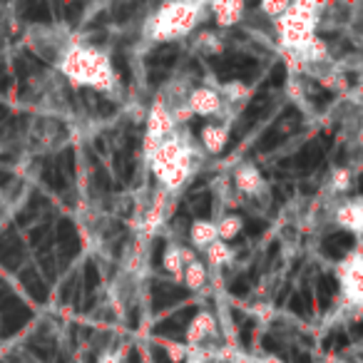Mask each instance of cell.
<instances>
[{
    "instance_id": "52a82bcc",
    "label": "cell",
    "mask_w": 363,
    "mask_h": 363,
    "mask_svg": "<svg viewBox=\"0 0 363 363\" xmlns=\"http://www.w3.org/2000/svg\"><path fill=\"white\" fill-rule=\"evenodd\" d=\"M174 117H172V105L164 97H155L147 112V125H145V140H142V152H152L160 142H164L172 132H177Z\"/></svg>"
},
{
    "instance_id": "ba28073f",
    "label": "cell",
    "mask_w": 363,
    "mask_h": 363,
    "mask_svg": "<svg viewBox=\"0 0 363 363\" xmlns=\"http://www.w3.org/2000/svg\"><path fill=\"white\" fill-rule=\"evenodd\" d=\"M232 184L237 189V194H242L247 199H262L269 194L267 177H264V172L254 162H242V164L234 167Z\"/></svg>"
},
{
    "instance_id": "ac0fdd59",
    "label": "cell",
    "mask_w": 363,
    "mask_h": 363,
    "mask_svg": "<svg viewBox=\"0 0 363 363\" xmlns=\"http://www.w3.org/2000/svg\"><path fill=\"white\" fill-rule=\"evenodd\" d=\"M214 222H217L219 239H222V242H227V244H232L234 239L244 232V219L239 217V214H224V217L214 219Z\"/></svg>"
},
{
    "instance_id": "8992f818",
    "label": "cell",
    "mask_w": 363,
    "mask_h": 363,
    "mask_svg": "<svg viewBox=\"0 0 363 363\" xmlns=\"http://www.w3.org/2000/svg\"><path fill=\"white\" fill-rule=\"evenodd\" d=\"M184 110L189 112V117H202L207 122H227V110L229 105L224 102L222 92L217 85H197L184 95L182 100Z\"/></svg>"
},
{
    "instance_id": "5bb4252c",
    "label": "cell",
    "mask_w": 363,
    "mask_h": 363,
    "mask_svg": "<svg viewBox=\"0 0 363 363\" xmlns=\"http://www.w3.org/2000/svg\"><path fill=\"white\" fill-rule=\"evenodd\" d=\"M207 279H209L207 264L202 262V257L192 254V259H189L187 267H184V274H182L179 284L187 289V291L199 294V291H204V289H207Z\"/></svg>"
},
{
    "instance_id": "9c48e42d",
    "label": "cell",
    "mask_w": 363,
    "mask_h": 363,
    "mask_svg": "<svg viewBox=\"0 0 363 363\" xmlns=\"http://www.w3.org/2000/svg\"><path fill=\"white\" fill-rule=\"evenodd\" d=\"M219 336V323H217V316L207 308L197 311L192 318H189L187 328H184V348L187 351H199L204 348V343L214 341Z\"/></svg>"
},
{
    "instance_id": "3957f363",
    "label": "cell",
    "mask_w": 363,
    "mask_h": 363,
    "mask_svg": "<svg viewBox=\"0 0 363 363\" xmlns=\"http://www.w3.org/2000/svg\"><path fill=\"white\" fill-rule=\"evenodd\" d=\"M207 0H172L162 3L147 16L142 35L155 45H169L192 38L209 18Z\"/></svg>"
},
{
    "instance_id": "30bf717a",
    "label": "cell",
    "mask_w": 363,
    "mask_h": 363,
    "mask_svg": "<svg viewBox=\"0 0 363 363\" xmlns=\"http://www.w3.org/2000/svg\"><path fill=\"white\" fill-rule=\"evenodd\" d=\"M333 224L351 237L363 239V197L341 199L333 209Z\"/></svg>"
},
{
    "instance_id": "e0dca14e",
    "label": "cell",
    "mask_w": 363,
    "mask_h": 363,
    "mask_svg": "<svg viewBox=\"0 0 363 363\" xmlns=\"http://www.w3.org/2000/svg\"><path fill=\"white\" fill-rule=\"evenodd\" d=\"M234 257H237V252H234L232 244L227 242H214L212 247H207L202 252V262L207 264V269H224L229 267V264L234 262Z\"/></svg>"
},
{
    "instance_id": "2e32d148",
    "label": "cell",
    "mask_w": 363,
    "mask_h": 363,
    "mask_svg": "<svg viewBox=\"0 0 363 363\" xmlns=\"http://www.w3.org/2000/svg\"><path fill=\"white\" fill-rule=\"evenodd\" d=\"M192 249H184L182 244H169V247L164 249V254H162V267H164V272L169 274L174 281H179L182 274H184V267H187V262L192 259Z\"/></svg>"
},
{
    "instance_id": "8fae6325",
    "label": "cell",
    "mask_w": 363,
    "mask_h": 363,
    "mask_svg": "<svg viewBox=\"0 0 363 363\" xmlns=\"http://www.w3.org/2000/svg\"><path fill=\"white\" fill-rule=\"evenodd\" d=\"M197 140L204 155L219 157L227 150L229 140H232V127H229L227 122H204L197 132Z\"/></svg>"
},
{
    "instance_id": "7a4b0ae2",
    "label": "cell",
    "mask_w": 363,
    "mask_h": 363,
    "mask_svg": "<svg viewBox=\"0 0 363 363\" xmlns=\"http://www.w3.org/2000/svg\"><path fill=\"white\" fill-rule=\"evenodd\" d=\"M145 162L162 192L177 194L192 179L199 162V152L194 147V140L189 137V132L184 127H179L164 142H160L155 150L147 152Z\"/></svg>"
},
{
    "instance_id": "6da1fadb",
    "label": "cell",
    "mask_w": 363,
    "mask_h": 363,
    "mask_svg": "<svg viewBox=\"0 0 363 363\" xmlns=\"http://www.w3.org/2000/svg\"><path fill=\"white\" fill-rule=\"evenodd\" d=\"M55 67L70 85L85 87L100 95H112L120 85L110 52L85 40H70Z\"/></svg>"
},
{
    "instance_id": "7402d4cb",
    "label": "cell",
    "mask_w": 363,
    "mask_h": 363,
    "mask_svg": "<svg viewBox=\"0 0 363 363\" xmlns=\"http://www.w3.org/2000/svg\"><path fill=\"white\" fill-rule=\"evenodd\" d=\"M182 363H219V361L214 356H209L204 348H199V351H189L187 358H184Z\"/></svg>"
},
{
    "instance_id": "7c38bea8",
    "label": "cell",
    "mask_w": 363,
    "mask_h": 363,
    "mask_svg": "<svg viewBox=\"0 0 363 363\" xmlns=\"http://www.w3.org/2000/svg\"><path fill=\"white\" fill-rule=\"evenodd\" d=\"M209 18L217 23V28L229 30V28H237L244 21V16L249 13L247 3L242 0H212L207 6Z\"/></svg>"
},
{
    "instance_id": "277c9868",
    "label": "cell",
    "mask_w": 363,
    "mask_h": 363,
    "mask_svg": "<svg viewBox=\"0 0 363 363\" xmlns=\"http://www.w3.org/2000/svg\"><path fill=\"white\" fill-rule=\"evenodd\" d=\"M323 8L326 6L316 0H296V3H289L286 13L279 21L272 23L284 57H298L316 40Z\"/></svg>"
},
{
    "instance_id": "9a60e30c",
    "label": "cell",
    "mask_w": 363,
    "mask_h": 363,
    "mask_svg": "<svg viewBox=\"0 0 363 363\" xmlns=\"http://www.w3.org/2000/svg\"><path fill=\"white\" fill-rule=\"evenodd\" d=\"M167 199H169V194L160 189V192H157V197L150 202V207H147V214H145V219H142V232H145L147 237H155V234L162 229V224H164V219H167Z\"/></svg>"
},
{
    "instance_id": "44dd1931",
    "label": "cell",
    "mask_w": 363,
    "mask_h": 363,
    "mask_svg": "<svg viewBox=\"0 0 363 363\" xmlns=\"http://www.w3.org/2000/svg\"><path fill=\"white\" fill-rule=\"evenodd\" d=\"M289 8V0H264V3H259V13H264L267 16V21H279V18L286 13Z\"/></svg>"
},
{
    "instance_id": "ffe728a7",
    "label": "cell",
    "mask_w": 363,
    "mask_h": 363,
    "mask_svg": "<svg viewBox=\"0 0 363 363\" xmlns=\"http://www.w3.org/2000/svg\"><path fill=\"white\" fill-rule=\"evenodd\" d=\"M351 187H353V172L348 169V167H338V169L331 172V179H328V189H331L333 194L343 197V194H346Z\"/></svg>"
},
{
    "instance_id": "4fadbf2b",
    "label": "cell",
    "mask_w": 363,
    "mask_h": 363,
    "mask_svg": "<svg viewBox=\"0 0 363 363\" xmlns=\"http://www.w3.org/2000/svg\"><path fill=\"white\" fill-rule=\"evenodd\" d=\"M187 242L194 254H202L207 247H212L214 242H219L217 222H214V219H194L187 229Z\"/></svg>"
},
{
    "instance_id": "5b68a950",
    "label": "cell",
    "mask_w": 363,
    "mask_h": 363,
    "mask_svg": "<svg viewBox=\"0 0 363 363\" xmlns=\"http://www.w3.org/2000/svg\"><path fill=\"white\" fill-rule=\"evenodd\" d=\"M346 308L363 313V247H353L333 269Z\"/></svg>"
},
{
    "instance_id": "603a6c76",
    "label": "cell",
    "mask_w": 363,
    "mask_h": 363,
    "mask_svg": "<svg viewBox=\"0 0 363 363\" xmlns=\"http://www.w3.org/2000/svg\"><path fill=\"white\" fill-rule=\"evenodd\" d=\"M95 363H122V353H105V356H100Z\"/></svg>"
},
{
    "instance_id": "d6986e66",
    "label": "cell",
    "mask_w": 363,
    "mask_h": 363,
    "mask_svg": "<svg viewBox=\"0 0 363 363\" xmlns=\"http://www.w3.org/2000/svg\"><path fill=\"white\" fill-rule=\"evenodd\" d=\"M219 92H222L224 102H227L229 107L244 105V102L249 100V95H252V90H249V87L244 85L242 80H232V82H227V85L219 87Z\"/></svg>"
}]
</instances>
